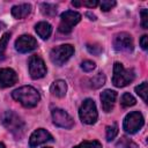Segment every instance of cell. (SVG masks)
<instances>
[{
	"instance_id": "6da1fadb",
	"label": "cell",
	"mask_w": 148,
	"mask_h": 148,
	"mask_svg": "<svg viewBox=\"0 0 148 148\" xmlns=\"http://www.w3.org/2000/svg\"><path fill=\"white\" fill-rule=\"evenodd\" d=\"M12 97L18 103H21L24 108H34L38 104L40 99L39 92L30 86H23L15 89L12 92Z\"/></svg>"
},
{
	"instance_id": "7a4b0ae2",
	"label": "cell",
	"mask_w": 148,
	"mask_h": 148,
	"mask_svg": "<svg viewBox=\"0 0 148 148\" xmlns=\"http://www.w3.org/2000/svg\"><path fill=\"white\" fill-rule=\"evenodd\" d=\"M1 121L12 134L17 138L22 135L24 131V121L14 111H6L1 117Z\"/></svg>"
},
{
	"instance_id": "3957f363",
	"label": "cell",
	"mask_w": 148,
	"mask_h": 148,
	"mask_svg": "<svg viewBox=\"0 0 148 148\" xmlns=\"http://www.w3.org/2000/svg\"><path fill=\"white\" fill-rule=\"evenodd\" d=\"M135 77L134 71L133 69H126L123 64L120 62H114L113 65V76H112V83L118 87H125L130 84Z\"/></svg>"
},
{
	"instance_id": "277c9868",
	"label": "cell",
	"mask_w": 148,
	"mask_h": 148,
	"mask_svg": "<svg viewBox=\"0 0 148 148\" xmlns=\"http://www.w3.org/2000/svg\"><path fill=\"white\" fill-rule=\"evenodd\" d=\"M79 116L83 124H87V125L95 124V121L97 120L98 113H97L96 104L91 98H87L83 101L79 110Z\"/></svg>"
},
{
	"instance_id": "5b68a950",
	"label": "cell",
	"mask_w": 148,
	"mask_h": 148,
	"mask_svg": "<svg viewBox=\"0 0 148 148\" xmlns=\"http://www.w3.org/2000/svg\"><path fill=\"white\" fill-rule=\"evenodd\" d=\"M73 53H74V47L71 44H64L51 50L50 59L54 65L61 66L73 56Z\"/></svg>"
},
{
	"instance_id": "8992f818",
	"label": "cell",
	"mask_w": 148,
	"mask_h": 148,
	"mask_svg": "<svg viewBox=\"0 0 148 148\" xmlns=\"http://www.w3.org/2000/svg\"><path fill=\"white\" fill-rule=\"evenodd\" d=\"M143 124H145L143 116L139 111H133V112H130L125 117L124 123H123V128L126 133L134 134L141 130Z\"/></svg>"
},
{
	"instance_id": "52a82bcc",
	"label": "cell",
	"mask_w": 148,
	"mask_h": 148,
	"mask_svg": "<svg viewBox=\"0 0 148 148\" xmlns=\"http://www.w3.org/2000/svg\"><path fill=\"white\" fill-rule=\"evenodd\" d=\"M81 21V14L75 10H66L60 16L59 31L61 34H69L75 24Z\"/></svg>"
},
{
	"instance_id": "ba28073f",
	"label": "cell",
	"mask_w": 148,
	"mask_h": 148,
	"mask_svg": "<svg viewBox=\"0 0 148 148\" xmlns=\"http://www.w3.org/2000/svg\"><path fill=\"white\" fill-rule=\"evenodd\" d=\"M29 73L34 80L40 79L46 74V66L39 56H31L29 58Z\"/></svg>"
},
{
	"instance_id": "9c48e42d",
	"label": "cell",
	"mask_w": 148,
	"mask_h": 148,
	"mask_svg": "<svg viewBox=\"0 0 148 148\" xmlns=\"http://www.w3.org/2000/svg\"><path fill=\"white\" fill-rule=\"evenodd\" d=\"M113 47L119 52H131L133 51V39L127 32H119L114 36Z\"/></svg>"
},
{
	"instance_id": "30bf717a",
	"label": "cell",
	"mask_w": 148,
	"mask_h": 148,
	"mask_svg": "<svg viewBox=\"0 0 148 148\" xmlns=\"http://www.w3.org/2000/svg\"><path fill=\"white\" fill-rule=\"evenodd\" d=\"M52 120L56 126L62 127V128H72L74 125L73 118L62 109L52 110Z\"/></svg>"
},
{
	"instance_id": "8fae6325",
	"label": "cell",
	"mask_w": 148,
	"mask_h": 148,
	"mask_svg": "<svg viewBox=\"0 0 148 148\" xmlns=\"http://www.w3.org/2000/svg\"><path fill=\"white\" fill-rule=\"evenodd\" d=\"M37 40L30 35H22L15 42V49L20 53H28L37 49Z\"/></svg>"
},
{
	"instance_id": "7c38bea8",
	"label": "cell",
	"mask_w": 148,
	"mask_h": 148,
	"mask_svg": "<svg viewBox=\"0 0 148 148\" xmlns=\"http://www.w3.org/2000/svg\"><path fill=\"white\" fill-rule=\"evenodd\" d=\"M53 138L52 135L44 128H38L31 135H30V139H29V146L31 148H35L42 143H45V142H49V141H52Z\"/></svg>"
},
{
	"instance_id": "4fadbf2b",
	"label": "cell",
	"mask_w": 148,
	"mask_h": 148,
	"mask_svg": "<svg viewBox=\"0 0 148 148\" xmlns=\"http://www.w3.org/2000/svg\"><path fill=\"white\" fill-rule=\"evenodd\" d=\"M17 82V74L12 68L0 69V88H8Z\"/></svg>"
},
{
	"instance_id": "5bb4252c",
	"label": "cell",
	"mask_w": 148,
	"mask_h": 148,
	"mask_svg": "<svg viewBox=\"0 0 148 148\" xmlns=\"http://www.w3.org/2000/svg\"><path fill=\"white\" fill-rule=\"evenodd\" d=\"M117 98V92L111 90V89H106L101 94V102H102V108L105 112H110L113 106H114V102Z\"/></svg>"
},
{
	"instance_id": "9a60e30c",
	"label": "cell",
	"mask_w": 148,
	"mask_h": 148,
	"mask_svg": "<svg viewBox=\"0 0 148 148\" xmlns=\"http://www.w3.org/2000/svg\"><path fill=\"white\" fill-rule=\"evenodd\" d=\"M12 15L15 18H24L31 13V6L29 3H21L12 7Z\"/></svg>"
},
{
	"instance_id": "2e32d148",
	"label": "cell",
	"mask_w": 148,
	"mask_h": 148,
	"mask_svg": "<svg viewBox=\"0 0 148 148\" xmlns=\"http://www.w3.org/2000/svg\"><path fill=\"white\" fill-rule=\"evenodd\" d=\"M50 91L53 96H57V97H64L66 95V91H67V84L65 81L62 80H57L54 81L51 87H50Z\"/></svg>"
},
{
	"instance_id": "e0dca14e",
	"label": "cell",
	"mask_w": 148,
	"mask_h": 148,
	"mask_svg": "<svg viewBox=\"0 0 148 148\" xmlns=\"http://www.w3.org/2000/svg\"><path fill=\"white\" fill-rule=\"evenodd\" d=\"M35 30H36L37 35L42 39H47L51 36V34H52V27H51V24L47 23V22H44V21L37 23L36 27H35Z\"/></svg>"
},
{
	"instance_id": "ac0fdd59",
	"label": "cell",
	"mask_w": 148,
	"mask_h": 148,
	"mask_svg": "<svg viewBox=\"0 0 148 148\" xmlns=\"http://www.w3.org/2000/svg\"><path fill=\"white\" fill-rule=\"evenodd\" d=\"M105 83V75L103 73H97L89 80V87L92 89H98Z\"/></svg>"
},
{
	"instance_id": "d6986e66",
	"label": "cell",
	"mask_w": 148,
	"mask_h": 148,
	"mask_svg": "<svg viewBox=\"0 0 148 148\" xmlns=\"http://www.w3.org/2000/svg\"><path fill=\"white\" fill-rule=\"evenodd\" d=\"M40 10L44 15L46 16H53L57 14V6L56 5H52V3H42L40 5Z\"/></svg>"
},
{
	"instance_id": "ffe728a7",
	"label": "cell",
	"mask_w": 148,
	"mask_h": 148,
	"mask_svg": "<svg viewBox=\"0 0 148 148\" xmlns=\"http://www.w3.org/2000/svg\"><path fill=\"white\" fill-rule=\"evenodd\" d=\"M136 103L135 98L130 94V92H125L121 98H120V104L123 108H130V106H133L134 104Z\"/></svg>"
},
{
	"instance_id": "44dd1931",
	"label": "cell",
	"mask_w": 148,
	"mask_h": 148,
	"mask_svg": "<svg viewBox=\"0 0 148 148\" xmlns=\"http://www.w3.org/2000/svg\"><path fill=\"white\" fill-rule=\"evenodd\" d=\"M118 134V125L116 123L106 126V140L108 141H111L113 140Z\"/></svg>"
},
{
	"instance_id": "7402d4cb",
	"label": "cell",
	"mask_w": 148,
	"mask_h": 148,
	"mask_svg": "<svg viewBox=\"0 0 148 148\" xmlns=\"http://www.w3.org/2000/svg\"><path fill=\"white\" fill-rule=\"evenodd\" d=\"M117 147L118 148H139L136 143H134L132 140H130L127 138H121L117 142Z\"/></svg>"
},
{
	"instance_id": "603a6c76",
	"label": "cell",
	"mask_w": 148,
	"mask_h": 148,
	"mask_svg": "<svg viewBox=\"0 0 148 148\" xmlns=\"http://www.w3.org/2000/svg\"><path fill=\"white\" fill-rule=\"evenodd\" d=\"M135 91L136 94L147 103V82H142L141 84L135 87Z\"/></svg>"
},
{
	"instance_id": "cb8c5ba5",
	"label": "cell",
	"mask_w": 148,
	"mask_h": 148,
	"mask_svg": "<svg viewBox=\"0 0 148 148\" xmlns=\"http://www.w3.org/2000/svg\"><path fill=\"white\" fill-rule=\"evenodd\" d=\"M9 38H10V32L3 34L2 37L0 38V56H3L5 54V51H6V47H7V44H8Z\"/></svg>"
},
{
	"instance_id": "d4e9b609",
	"label": "cell",
	"mask_w": 148,
	"mask_h": 148,
	"mask_svg": "<svg viewBox=\"0 0 148 148\" xmlns=\"http://www.w3.org/2000/svg\"><path fill=\"white\" fill-rule=\"evenodd\" d=\"M74 148H102V145L96 140H94V141H83L80 145L75 146Z\"/></svg>"
},
{
	"instance_id": "484cf974",
	"label": "cell",
	"mask_w": 148,
	"mask_h": 148,
	"mask_svg": "<svg viewBox=\"0 0 148 148\" xmlns=\"http://www.w3.org/2000/svg\"><path fill=\"white\" fill-rule=\"evenodd\" d=\"M99 6H101V9L103 10V12H108V10H110L111 8H113L114 6H116V1L114 0H103L101 3H99Z\"/></svg>"
},
{
	"instance_id": "4316f807",
	"label": "cell",
	"mask_w": 148,
	"mask_h": 148,
	"mask_svg": "<svg viewBox=\"0 0 148 148\" xmlns=\"http://www.w3.org/2000/svg\"><path fill=\"white\" fill-rule=\"evenodd\" d=\"M95 67H96V65H95V62L91 61V60H84V61L81 64V68H82L84 72H92V71L95 69Z\"/></svg>"
},
{
	"instance_id": "83f0119b",
	"label": "cell",
	"mask_w": 148,
	"mask_h": 148,
	"mask_svg": "<svg viewBox=\"0 0 148 148\" xmlns=\"http://www.w3.org/2000/svg\"><path fill=\"white\" fill-rule=\"evenodd\" d=\"M87 50L95 56H98L102 52V47L98 44H87Z\"/></svg>"
},
{
	"instance_id": "f1b7e54d",
	"label": "cell",
	"mask_w": 148,
	"mask_h": 148,
	"mask_svg": "<svg viewBox=\"0 0 148 148\" xmlns=\"http://www.w3.org/2000/svg\"><path fill=\"white\" fill-rule=\"evenodd\" d=\"M141 27L143 29L148 28V10L147 9L141 10Z\"/></svg>"
},
{
	"instance_id": "f546056e",
	"label": "cell",
	"mask_w": 148,
	"mask_h": 148,
	"mask_svg": "<svg viewBox=\"0 0 148 148\" xmlns=\"http://www.w3.org/2000/svg\"><path fill=\"white\" fill-rule=\"evenodd\" d=\"M98 5V1L97 0H86V1H81V6H87V7H96Z\"/></svg>"
},
{
	"instance_id": "4dcf8cb0",
	"label": "cell",
	"mask_w": 148,
	"mask_h": 148,
	"mask_svg": "<svg viewBox=\"0 0 148 148\" xmlns=\"http://www.w3.org/2000/svg\"><path fill=\"white\" fill-rule=\"evenodd\" d=\"M140 45L143 50H147L148 49V36L147 35H143L140 39Z\"/></svg>"
},
{
	"instance_id": "1f68e13d",
	"label": "cell",
	"mask_w": 148,
	"mask_h": 148,
	"mask_svg": "<svg viewBox=\"0 0 148 148\" xmlns=\"http://www.w3.org/2000/svg\"><path fill=\"white\" fill-rule=\"evenodd\" d=\"M72 5L75 7H80L81 6V1H72Z\"/></svg>"
},
{
	"instance_id": "d6a6232c",
	"label": "cell",
	"mask_w": 148,
	"mask_h": 148,
	"mask_svg": "<svg viewBox=\"0 0 148 148\" xmlns=\"http://www.w3.org/2000/svg\"><path fill=\"white\" fill-rule=\"evenodd\" d=\"M87 16H89V17H90V20H96V16H95L94 14L91 15L90 13H87Z\"/></svg>"
},
{
	"instance_id": "836d02e7",
	"label": "cell",
	"mask_w": 148,
	"mask_h": 148,
	"mask_svg": "<svg viewBox=\"0 0 148 148\" xmlns=\"http://www.w3.org/2000/svg\"><path fill=\"white\" fill-rule=\"evenodd\" d=\"M0 148H5V145L2 142H0Z\"/></svg>"
},
{
	"instance_id": "e575fe53",
	"label": "cell",
	"mask_w": 148,
	"mask_h": 148,
	"mask_svg": "<svg viewBox=\"0 0 148 148\" xmlns=\"http://www.w3.org/2000/svg\"><path fill=\"white\" fill-rule=\"evenodd\" d=\"M2 27H3V24H2V23H0V30L2 29Z\"/></svg>"
},
{
	"instance_id": "d590c367",
	"label": "cell",
	"mask_w": 148,
	"mask_h": 148,
	"mask_svg": "<svg viewBox=\"0 0 148 148\" xmlns=\"http://www.w3.org/2000/svg\"><path fill=\"white\" fill-rule=\"evenodd\" d=\"M44 148H50V147H44Z\"/></svg>"
}]
</instances>
